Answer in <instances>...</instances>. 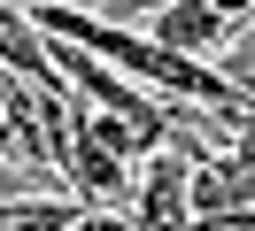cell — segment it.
Returning <instances> with one entry per match:
<instances>
[{"instance_id":"cell-9","label":"cell","mask_w":255,"mask_h":231,"mask_svg":"<svg viewBox=\"0 0 255 231\" xmlns=\"http://www.w3.org/2000/svg\"><path fill=\"white\" fill-rule=\"evenodd\" d=\"M209 8H217L232 31H240V23H255V0H209Z\"/></svg>"},{"instance_id":"cell-8","label":"cell","mask_w":255,"mask_h":231,"mask_svg":"<svg viewBox=\"0 0 255 231\" xmlns=\"http://www.w3.org/2000/svg\"><path fill=\"white\" fill-rule=\"evenodd\" d=\"M23 177H31V169H16V162H0V208H8V200H23V193H31V185H23Z\"/></svg>"},{"instance_id":"cell-10","label":"cell","mask_w":255,"mask_h":231,"mask_svg":"<svg viewBox=\"0 0 255 231\" xmlns=\"http://www.w3.org/2000/svg\"><path fill=\"white\" fill-rule=\"evenodd\" d=\"M193 231H224V224H193Z\"/></svg>"},{"instance_id":"cell-1","label":"cell","mask_w":255,"mask_h":231,"mask_svg":"<svg viewBox=\"0 0 255 231\" xmlns=\"http://www.w3.org/2000/svg\"><path fill=\"white\" fill-rule=\"evenodd\" d=\"M54 177L70 185L78 208H116V216H131V193H139V169H124L109 147H93L78 131V116H70V147H62V169Z\"/></svg>"},{"instance_id":"cell-7","label":"cell","mask_w":255,"mask_h":231,"mask_svg":"<svg viewBox=\"0 0 255 231\" xmlns=\"http://www.w3.org/2000/svg\"><path fill=\"white\" fill-rule=\"evenodd\" d=\"M70 231H139V224H131V216H116V208H85Z\"/></svg>"},{"instance_id":"cell-3","label":"cell","mask_w":255,"mask_h":231,"mask_svg":"<svg viewBox=\"0 0 255 231\" xmlns=\"http://www.w3.org/2000/svg\"><path fill=\"white\" fill-rule=\"evenodd\" d=\"M0 77H16V85L47 92V100H78V92L62 85V70H54V46H47V31H39L23 8H0Z\"/></svg>"},{"instance_id":"cell-2","label":"cell","mask_w":255,"mask_h":231,"mask_svg":"<svg viewBox=\"0 0 255 231\" xmlns=\"http://www.w3.org/2000/svg\"><path fill=\"white\" fill-rule=\"evenodd\" d=\"M131 224L139 231H193V162L186 154H155L131 193Z\"/></svg>"},{"instance_id":"cell-4","label":"cell","mask_w":255,"mask_h":231,"mask_svg":"<svg viewBox=\"0 0 255 231\" xmlns=\"http://www.w3.org/2000/svg\"><path fill=\"white\" fill-rule=\"evenodd\" d=\"M147 39H162L170 54H193V62H209L217 46H232V23H224L209 0H178V8H162L155 23H147Z\"/></svg>"},{"instance_id":"cell-5","label":"cell","mask_w":255,"mask_h":231,"mask_svg":"<svg viewBox=\"0 0 255 231\" xmlns=\"http://www.w3.org/2000/svg\"><path fill=\"white\" fill-rule=\"evenodd\" d=\"M78 216H85V208H78L70 193H23V200L0 208V231H70Z\"/></svg>"},{"instance_id":"cell-6","label":"cell","mask_w":255,"mask_h":231,"mask_svg":"<svg viewBox=\"0 0 255 231\" xmlns=\"http://www.w3.org/2000/svg\"><path fill=\"white\" fill-rule=\"evenodd\" d=\"M162 8H178V0H101L93 15H101V23H131V31H139V23H155Z\"/></svg>"}]
</instances>
